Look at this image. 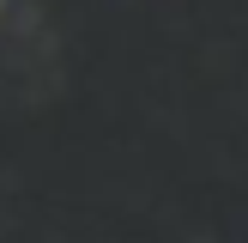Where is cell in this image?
<instances>
[{"label": "cell", "mask_w": 248, "mask_h": 243, "mask_svg": "<svg viewBox=\"0 0 248 243\" xmlns=\"http://www.w3.org/2000/svg\"><path fill=\"white\" fill-rule=\"evenodd\" d=\"M0 12H6V0H0Z\"/></svg>", "instance_id": "1"}]
</instances>
